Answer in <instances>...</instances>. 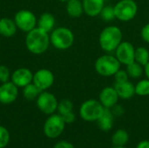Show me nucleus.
<instances>
[{
    "mask_svg": "<svg viewBox=\"0 0 149 148\" xmlns=\"http://www.w3.org/2000/svg\"><path fill=\"white\" fill-rule=\"evenodd\" d=\"M10 141V133L8 130L3 126H0V148H4Z\"/></svg>",
    "mask_w": 149,
    "mask_h": 148,
    "instance_id": "28",
    "label": "nucleus"
},
{
    "mask_svg": "<svg viewBox=\"0 0 149 148\" xmlns=\"http://www.w3.org/2000/svg\"><path fill=\"white\" fill-rule=\"evenodd\" d=\"M58 1H59V2H61V3H66L69 0H58Z\"/></svg>",
    "mask_w": 149,
    "mask_h": 148,
    "instance_id": "37",
    "label": "nucleus"
},
{
    "mask_svg": "<svg viewBox=\"0 0 149 148\" xmlns=\"http://www.w3.org/2000/svg\"><path fill=\"white\" fill-rule=\"evenodd\" d=\"M73 109V104L70 99H63L60 102H58V109L57 111L58 112L59 115H64L65 113H68L70 112H72Z\"/></svg>",
    "mask_w": 149,
    "mask_h": 148,
    "instance_id": "27",
    "label": "nucleus"
},
{
    "mask_svg": "<svg viewBox=\"0 0 149 148\" xmlns=\"http://www.w3.org/2000/svg\"><path fill=\"white\" fill-rule=\"evenodd\" d=\"M138 12V5L134 0H120L114 5L116 19L121 22L133 20Z\"/></svg>",
    "mask_w": 149,
    "mask_h": 148,
    "instance_id": "5",
    "label": "nucleus"
},
{
    "mask_svg": "<svg viewBox=\"0 0 149 148\" xmlns=\"http://www.w3.org/2000/svg\"><path fill=\"white\" fill-rule=\"evenodd\" d=\"M128 140V133L124 129L117 130L112 137V142L114 147H124L127 143Z\"/></svg>",
    "mask_w": 149,
    "mask_h": 148,
    "instance_id": "21",
    "label": "nucleus"
},
{
    "mask_svg": "<svg viewBox=\"0 0 149 148\" xmlns=\"http://www.w3.org/2000/svg\"><path fill=\"white\" fill-rule=\"evenodd\" d=\"M10 76L11 75L10 72V69L5 65H0V82L5 83L7 81H10Z\"/></svg>",
    "mask_w": 149,
    "mask_h": 148,
    "instance_id": "29",
    "label": "nucleus"
},
{
    "mask_svg": "<svg viewBox=\"0 0 149 148\" xmlns=\"http://www.w3.org/2000/svg\"><path fill=\"white\" fill-rule=\"evenodd\" d=\"M58 105L57 98L49 92L43 91L37 98V106L45 114H53L58 109Z\"/></svg>",
    "mask_w": 149,
    "mask_h": 148,
    "instance_id": "9",
    "label": "nucleus"
},
{
    "mask_svg": "<svg viewBox=\"0 0 149 148\" xmlns=\"http://www.w3.org/2000/svg\"><path fill=\"white\" fill-rule=\"evenodd\" d=\"M65 123L59 114H51L44 125V133L46 137L55 139L58 137L65 129Z\"/></svg>",
    "mask_w": 149,
    "mask_h": 148,
    "instance_id": "8",
    "label": "nucleus"
},
{
    "mask_svg": "<svg viewBox=\"0 0 149 148\" xmlns=\"http://www.w3.org/2000/svg\"><path fill=\"white\" fill-rule=\"evenodd\" d=\"M144 73H145L147 79H149V61L144 65Z\"/></svg>",
    "mask_w": 149,
    "mask_h": 148,
    "instance_id": "36",
    "label": "nucleus"
},
{
    "mask_svg": "<svg viewBox=\"0 0 149 148\" xmlns=\"http://www.w3.org/2000/svg\"><path fill=\"white\" fill-rule=\"evenodd\" d=\"M110 109H111L113 114L114 115V117H115V116H116V117L121 116V115L124 113V109H123V107L120 106H119V105H117V104H116L114 106H113L112 108H110Z\"/></svg>",
    "mask_w": 149,
    "mask_h": 148,
    "instance_id": "33",
    "label": "nucleus"
},
{
    "mask_svg": "<svg viewBox=\"0 0 149 148\" xmlns=\"http://www.w3.org/2000/svg\"><path fill=\"white\" fill-rule=\"evenodd\" d=\"M135 94L139 96L149 95V79H142L135 85Z\"/></svg>",
    "mask_w": 149,
    "mask_h": 148,
    "instance_id": "25",
    "label": "nucleus"
},
{
    "mask_svg": "<svg viewBox=\"0 0 149 148\" xmlns=\"http://www.w3.org/2000/svg\"><path fill=\"white\" fill-rule=\"evenodd\" d=\"M114 120V115L113 114L110 108H105L102 115L97 120L98 126L104 132H108L113 128Z\"/></svg>",
    "mask_w": 149,
    "mask_h": 148,
    "instance_id": "18",
    "label": "nucleus"
},
{
    "mask_svg": "<svg viewBox=\"0 0 149 148\" xmlns=\"http://www.w3.org/2000/svg\"><path fill=\"white\" fill-rule=\"evenodd\" d=\"M50 44V35L48 32L38 27L27 32L25 45L30 52L36 55L42 54L48 50Z\"/></svg>",
    "mask_w": 149,
    "mask_h": 148,
    "instance_id": "1",
    "label": "nucleus"
},
{
    "mask_svg": "<svg viewBox=\"0 0 149 148\" xmlns=\"http://www.w3.org/2000/svg\"><path fill=\"white\" fill-rule=\"evenodd\" d=\"M101 18L106 22H111L114 20L115 13H114V6L113 5H105L100 14Z\"/></svg>",
    "mask_w": 149,
    "mask_h": 148,
    "instance_id": "26",
    "label": "nucleus"
},
{
    "mask_svg": "<svg viewBox=\"0 0 149 148\" xmlns=\"http://www.w3.org/2000/svg\"><path fill=\"white\" fill-rule=\"evenodd\" d=\"M115 57L121 65L127 66L135 61V48L132 43L122 41L115 50Z\"/></svg>",
    "mask_w": 149,
    "mask_h": 148,
    "instance_id": "10",
    "label": "nucleus"
},
{
    "mask_svg": "<svg viewBox=\"0 0 149 148\" xmlns=\"http://www.w3.org/2000/svg\"><path fill=\"white\" fill-rule=\"evenodd\" d=\"M66 12L72 17H79L84 13L82 0H69L66 3Z\"/></svg>",
    "mask_w": 149,
    "mask_h": 148,
    "instance_id": "20",
    "label": "nucleus"
},
{
    "mask_svg": "<svg viewBox=\"0 0 149 148\" xmlns=\"http://www.w3.org/2000/svg\"><path fill=\"white\" fill-rule=\"evenodd\" d=\"M120 97L113 86H107L103 88L100 93L99 100L105 108H112L114 106Z\"/></svg>",
    "mask_w": 149,
    "mask_h": 148,
    "instance_id": "14",
    "label": "nucleus"
},
{
    "mask_svg": "<svg viewBox=\"0 0 149 148\" xmlns=\"http://www.w3.org/2000/svg\"><path fill=\"white\" fill-rule=\"evenodd\" d=\"M82 3L84 12L87 16L94 17L100 14L105 6V0H82Z\"/></svg>",
    "mask_w": 149,
    "mask_h": 148,
    "instance_id": "15",
    "label": "nucleus"
},
{
    "mask_svg": "<svg viewBox=\"0 0 149 148\" xmlns=\"http://www.w3.org/2000/svg\"><path fill=\"white\" fill-rule=\"evenodd\" d=\"M119 97L122 99H129L135 94V85L129 80L120 83H115L113 85Z\"/></svg>",
    "mask_w": 149,
    "mask_h": 148,
    "instance_id": "16",
    "label": "nucleus"
},
{
    "mask_svg": "<svg viewBox=\"0 0 149 148\" xmlns=\"http://www.w3.org/2000/svg\"><path fill=\"white\" fill-rule=\"evenodd\" d=\"M105 107L96 99H88L82 103L79 108L80 117L86 121H97L102 115Z\"/></svg>",
    "mask_w": 149,
    "mask_h": 148,
    "instance_id": "6",
    "label": "nucleus"
},
{
    "mask_svg": "<svg viewBox=\"0 0 149 148\" xmlns=\"http://www.w3.org/2000/svg\"><path fill=\"white\" fill-rule=\"evenodd\" d=\"M135 61L141 65H145L149 61V51L144 46H140L135 49Z\"/></svg>",
    "mask_w": 149,
    "mask_h": 148,
    "instance_id": "24",
    "label": "nucleus"
},
{
    "mask_svg": "<svg viewBox=\"0 0 149 148\" xmlns=\"http://www.w3.org/2000/svg\"><path fill=\"white\" fill-rule=\"evenodd\" d=\"M42 92V91L32 82L23 88V95L24 98L27 100H34L37 99L38 95Z\"/></svg>",
    "mask_w": 149,
    "mask_h": 148,
    "instance_id": "22",
    "label": "nucleus"
},
{
    "mask_svg": "<svg viewBox=\"0 0 149 148\" xmlns=\"http://www.w3.org/2000/svg\"><path fill=\"white\" fill-rule=\"evenodd\" d=\"M53 148H74V147L72 143H70L68 141L62 140V141L56 143Z\"/></svg>",
    "mask_w": 149,
    "mask_h": 148,
    "instance_id": "34",
    "label": "nucleus"
},
{
    "mask_svg": "<svg viewBox=\"0 0 149 148\" xmlns=\"http://www.w3.org/2000/svg\"><path fill=\"white\" fill-rule=\"evenodd\" d=\"M17 27L14 20L9 17L0 18V35L4 38H11L17 32Z\"/></svg>",
    "mask_w": 149,
    "mask_h": 148,
    "instance_id": "17",
    "label": "nucleus"
},
{
    "mask_svg": "<svg viewBox=\"0 0 149 148\" xmlns=\"http://www.w3.org/2000/svg\"><path fill=\"white\" fill-rule=\"evenodd\" d=\"M141 36L146 43L149 44V23L142 27L141 31Z\"/></svg>",
    "mask_w": 149,
    "mask_h": 148,
    "instance_id": "31",
    "label": "nucleus"
},
{
    "mask_svg": "<svg viewBox=\"0 0 149 148\" xmlns=\"http://www.w3.org/2000/svg\"><path fill=\"white\" fill-rule=\"evenodd\" d=\"M18 95V87L11 81L2 83L0 85V103L9 105L13 103Z\"/></svg>",
    "mask_w": 149,
    "mask_h": 148,
    "instance_id": "12",
    "label": "nucleus"
},
{
    "mask_svg": "<svg viewBox=\"0 0 149 148\" xmlns=\"http://www.w3.org/2000/svg\"><path fill=\"white\" fill-rule=\"evenodd\" d=\"M14 21L17 29L27 33L37 27L38 19L32 11L28 10H20L15 14Z\"/></svg>",
    "mask_w": 149,
    "mask_h": 148,
    "instance_id": "7",
    "label": "nucleus"
},
{
    "mask_svg": "<svg viewBox=\"0 0 149 148\" xmlns=\"http://www.w3.org/2000/svg\"><path fill=\"white\" fill-rule=\"evenodd\" d=\"M56 19L52 13L45 12L43 13L37 22V27L46 31V32H52L55 26Z\"/></svg>",
    "mask_w": 149,
    "mask_h": 148,
    "instance_id": "19",
    "label": "nucleus"
},
{
    "mask_svg": "<svg viewBox=\"0 0 149 148\" xmlns=\"http://www.w3.org/2000/svg\"><path fill=\"white\" fill-rule=\"evenodd\" d=\"M123 34L121 30L116 25H108L105 27L99 37L100 48L109 53L115 51L117 47L122 42Z\"/></svg>",
    "mask_w": 149,
    "mask_h": 148,
    "instance_id": "2",
    "label": "nucleus"
},
{
    "mask_svg": "<svg viewBox=\"0 0 149 148\" xmlns=\"http://www.w3.org/2000/svg\"><path fill=\"white\" fill-rule=\"evenodd\" d=\"M136 148H149V141L148 140H143L141 141Z\"/></svg>",
    "mask_w": 149,
    "mask_h": 148,
    "instance_id": "35",
    "label": "nucleus"
},
{
    "mask_svg": "<svg viewBox=\"0 0 149 148\" xmlns=\"http://www.w3.org/2000/svg\"><path fill=\"white\" fill-rule=\"evenodd\" d=\"M114 82L115 83H120V82H125L127 80H128V74L126 70H121L120 69L114 75Z\"/></svg>",
    "mask_w": 149,
    "mask_h": 148,
    "instance_id": "30",
    "label": "nucleus"
},
{
    "mask_svg": "<svg viewBox=\"0 0 149 148\" xmlns=\"http://www.w3.org/2000/svg\"><path fill=\"white\" fill-rule=\"evenodd\" d=\"M55 80L52 71L48 69H39L33 74L32 83L35 84L42 92L46 91L53 85Z\"/></svg>",
    "mask_w": 149,
    "mask_h": 148,
    "instance_id": "11",
    "label": "nucleus"
},
{
    "mask_svg": "<svg viewBox=\"0 0 149 148\" xmlns=\"http://www.w3.org/2000/svg\"><path fill=\"white\" fill-rule=\"evenodd\" d=\"M128 76L132 79H139L142 76L144 72V66L141 64L137 63L136 61L129 64L127 65L126 69Z\"/></svg>",
    "mask_w": 149,
    "mask_h": 148,
    "instance_id": "23",
    "label": "nucleus"
},
{
    "mask_svg": "<svg viewBox=\"0 0 149 148\" xmlns=\"http://www.w3.org/2000/svg\"><path fill=\"white\" fill-rule=\"evenodd\" d=\"M113 148H126V147H114Z\"/></svg>",
    "mask_w": 149,
    "mask_h": 148,
    "instance_id": "38",
    "label": "nucleus"
},
{
    "mask_svg": "<svg viewBox=\"0 0 149 148\" xmlns=\"http://www.w3.org/2000/svg\"><path fill=\"white\" fill-rule=\"evenodd\" d=\"M50 42L58 50H67L74 43L73 32L66 27L53 29L50 34Z\"/></svg>",
    "mask_w": 149,
    "mask_h": 148,
    "instance_id": "4",
    "label": "nucleus"
},
{
    "mask_svg": "<svg viewBox=\"0 0 149 148\" xmlns=\"http://www.w3.org/2000/svg\"><path fill=\"white\" fill-rule=\"evenodd\" d=\"M32 79H33V73L30 69L25 67L16 69L10 76V81L13 82L17 87H22V88L31 84L32 82Z\"/></svg>",
    "mask_w": 149,
    "mask_h": 148,
    "instance_id": "13",
    "label": "nucleus"
},
{
    "mask_svg": "<svg viewBox=\"0 0 149 148\" xmlns=\"http://www.w3.org/2000/svg\"><path fill=\"white\" fill-rule=\"evenodd\" d=\"M60 116L62 117V119L64 120L65 124H72V123H73L74 120H75V118H76L75 114L72 112H70L68 113H65V114L60 115Z\"/></svg>",
    "mask_w": 149,
    "mask_h": 148,
    "instance_id": "32",
    "label": "nucleus"
},
{
    "mask_svg": "<svg viewBox=\"0 0 149 148\" xmlns=\"http://www.w3.org/2000/svg\"><path fill=\"white\" fill-rule=\"evenodd\" d=\"M121 64L115 56L106 54L99 57L94 64L96 72L102 77L113 76L120 69Z\"/></svg>",
    "mask_w": 149,
    "mask_h": 148,
    "instance_id": "3",
    "label": "nucleus"
}]
</instances>
